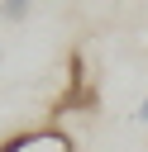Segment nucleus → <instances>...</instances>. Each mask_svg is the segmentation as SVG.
<instances>
[{
  "label": "nucleus",
  "mask_w": 148,
  "mask_h": 152,
  "mask_svg": "<svg viewBox=\"0 0 148 152\" xmlns=\"http://www.w3.org/2000/svg\"><path fill=\"white\" fill-rule=\"evenodd\" d=\"M134 124H148V95L138 100V109H134Z\"/></svg>",
  "instance_id": "20e7f679"
},
{
  "label": "nucleus",
  "mask_w": 148,
  "mask_h": 152,
  "mask_svg": "<svg viewBox=\"0 0 148 152\" xmlns=\"http://www.w3.org/2000/svg\"><path fill=\"white\" fill-rule=\"evenodd\" d=\"M0 152H72V138L62 128H29V133H14L10 142H0Z\"/></svg>",
  "instance_id": "f03ea898"
},
{
  "label": "nucleus",
  "mask_w": 148,
  "mask_h": 152,
  "mask_svg": "<svg viewBox=\"0 0 148 152\" xmlns=\"http://www.w3.org/2000/svg\"><path fill=\"white\" fill-rule=\"evenodd\" d=\"M29 14H33V0H5L0 5V19L5 24H24Z\"/></svg>",
  "instance_id": "7ed1b4c3"
},
{
  "label": "nucleus",
  "mask_w": 148,
  "mask_h": 152,
  "mask_svg": "<svg viewBox=\"0 0 148 152\" xmlns=\"http://www.w3.org/2000/svg\"><path fill=\"white\" fill-rule=\"evenodd\" d=\"M95 109H100V95H95V81L86 71V57L72 52L67 57V90L53 100V114L62 119V114H95Z\"/></svg>",
  "instance_id": "f257e3e1"
}]
</instances>
